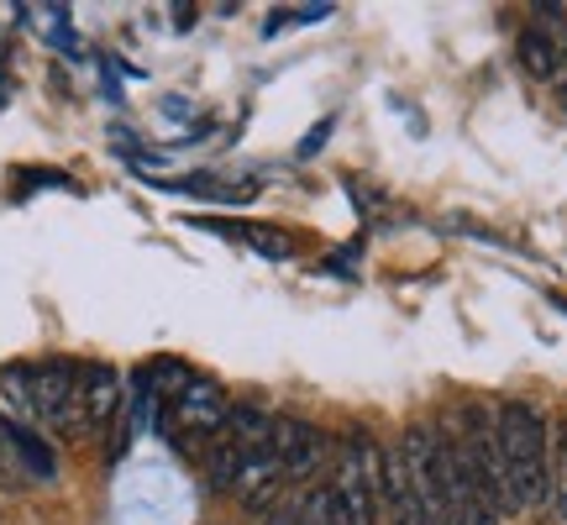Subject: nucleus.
Segmentation results:
<instances>
[{
    "label": "nucleus",
    "instance_id": "obj_8",
    "mask_svg": "<svg viewBox=\"0 0 567 525\" xmlns=\"http://www.w3.org/2000/svg\"><path fill=\"white\" fill-rule=\"evenodd\" d=\"M11 446H17L21 478H38V484H53V478H59V463H53L48 442H42L32 425H17V421H11Z\"/></svg>",
    "mask_w": 567,
    "mask_h": 525
},
{
    "label": "nucleus",
    "instance_id": "obj_13",
    "mask_svg": "<svg viewBox=\"0 0 567 525\" xmlns=\"http://www.w3.org/2000/svg\"><path fill=\"white\" fill-rule=\"evenodd\" d=\"M11 473H21V467H17V446H11V421L0 415V478H11Z\"/></svg>",
    "mask_w": 567,
    "mask_h": 525
},
{
    "label": "nucleus",
    "instance_id": "obj_2",
    "mask_svg": "<svg viewBox=\"0 0 567 525\" xmlns=\"http://www.w3.org/2000/svg\"><path fill=\"white\" fill-rule=\"evenodd\" d=\"M32 384V421L53 425L63 436H84V400H80V363L69 358H48V363L27 368Z\"/></svg>",
    "mask_w": 567,
    "mask_h": 525
},
{
    "label": "nucleus",
    "instance_id": "obj_5",
    "mask_svg": "<svg viewBox=\"0 0 567 525\" xmlns=\"http://www.w3.org/2000/svg\"><path fill=\"white\" fill-rule=\"evenodd\" d=\"M80 400H84V425H111V415L122 410V379H116V368L84 363L80 368Z\"/></svg>",
    "mask_w": 567,
    "mask_h": 525
},
{
    "label": "nucleus",
    "instance_id": "obj_7",
    "mask_svg": "<svg viewBox=\"0 0 567 525\" xmlns=\"http://www.w3.org/2000/svg\"><path fill=\"white\" fill-rule=\"evenodd\" d=\"M520 63H526L530 80H563L567 69V42L547 27H526L520 32Z\"/></svg>",
    "mask_w": 567,
    "mask_h": 525
},
{
    "label": "nucleus",
    "instance_id": "obj_9",
    "mask_svg": "<svg viewBox=\"0 0 567 525\" xmlns=\"http://www.w3.org/2000/svg\"><path fill=\"white\" fill-rule=\"evenodd\" d=\"M300 525H352V515H347V505L337 500V488L321 484L300 500Z\"/></svg>",
    "mask_w": 567,
    "mask_h": 525
},
{
    "label": "nucleus",
    "instance_id": "obj_6",
    "mask_svg": "<svg viewBox=\"0 0 567 525\" xmlns=\"http://www.w3.org/2000/svg\"><path fill=\"white\" fill-rule=\"evenodd\" d=\"M279 484H284L279 457L264 446V452H252V457L243 463V473H237L231 494H237L243 505H252V509H268V505H274V494H279Z\"/></svg>",
    "mask_w": 567,
    "mask_h": 525
},
{
    "label": "nucleus",
    "instance_id": "obj_4",
    "mask_svg": "<svg viewBox=\"0 0 567 525\" xmlns=\"http://www.w3.org/2000/svg\"><path fill=\"white\" fill-rule=\"evenodd\" d=\"M268 452L279 457V473L284 484H305L321 473V457H326V436L316 425L305 421H274V436H268Z\"/></svg>",
    "mask_w": 567,
    "mask_h": 525
},
{
    "label": "nucleus",
    "instance_id": "obj_11",
    "mask_svg": "<svg viewBox=\"0 0 567 525\" xmlns=\"http://www.w3.org/2000/svg\"><path fill=\"white\" fill-rule=\"evenodd\" d=\"M0 394L17 410V425L32 421V384H27V368H0Z\"/></svg>",
    "mask_w": 567,
    "mask_h": 525
},
{
    "label": "nucleus",
    "instance_id": "obj_12",
    "mask_svg": "<svg viewBox=\"0 0 567 525\" xmlns=\"http://www.w3.org/2000/svg\"><path fill=\"white\" fill-rule=\"evenodd\" d=\"M243 237H247V243H252V247H258L264 258H274V262H279V258H289V253H295V237H289V231H268V226H247Z\"/></svg>",
    "mask_w": 567,
    "mask_h": 525
},
{
    "label": "nucleus",
    "instance_id": "obj_14",
    "mask_svg": "<svg viewBox=\"0 0 567 525\" xmlns=\"http://www.w3.org/2000/svg\"><path fill=\"white\" fill-rule=\"evenodd\" d=\"M268 525H300V505H274L268 509Z\"/></svg>",
    "mask_w": 567,
    "mask_h": 525
},
{
    "label": "nucleus",
    "instance_id": "obj_10",
    "mask_svg": "<svg viewBox=\"0 0 567 525\" xmlns=\"http://www.w3.org/2000/svg\"><path fill=\"white\" fill-rule=\"evenodd\" d=\"M547 505L551 515L567 525V425L557 431V442H551V473H547Z\"/></svg>",
    "mask_w": 567,
    "mask_h": 525
},
{
    "label": "nucleus",
    "instance_id": "obj_15",
    "mask_svg": "<svg viewBox=\"0 0 567 525\" xmlns=\"http://www.w3.org/2000/svg\"><path fill=\"white\" fill-rule=\"evenodd\" d=\"M557 101H563V111H567V80H563V84H557Z\"/></svg>",
    "mask_w": 567,
    "mask_h": 525
},
{
    "label": "nucleus",
    "instance_id": "obj_3",
    "mask_svg": "<svg viewBox=\"0 0 567 525\" xmlns=\"http://www.w3.org/2000/svg\"><path fill=\"white\" fill-rule=\"evenodd\" d=\"M226 415H231V400H226L210 379H184V384L168 394V421H174V431L195 436V442L216 436L226 425Z\"/></svg>",
    "mask_w": 567,
    "mask_h": 525
},
{
    "label": "nucleus",
    "instance_id": "obj_1",
    "mask_svg": "<svg viewBox=\"0 0 567 525\" xmlns=\"http://www.w3.org/2000/svg\"><path fill=\"white\" fill-rule=\"evenodd\" d=\"M494 442H499V463H505V484L515 509H542L547 505V473H551L542 410L526 400H505L494 410Z\"/></svg>",
    "mask_w": 567,
    "mask_h": 525
}]
</instances>
